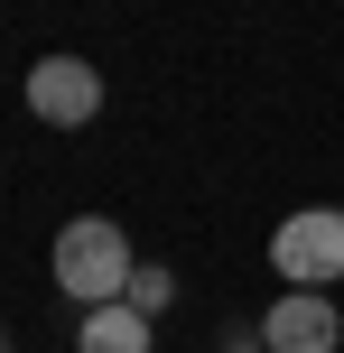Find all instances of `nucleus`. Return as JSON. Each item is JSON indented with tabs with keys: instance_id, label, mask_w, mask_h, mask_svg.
<instances>
[{
	"instance_id": "5",
	"label": "nucleus",
	"mask_w": 344,
	"mask_h": 353,
	"mask_svg": "<svg viewBox=\"0 0 344 353\" xmlns=\"http://www.w3.org/2000/svg\"><path fill=\"white\" fill-rule=\"evenodd\" d=\"M74 353H149V316L130 298H112V307H84V344Z\"/></svg>"
},
{
	"instance_id": "1",
	"label": "nucleus",
	"mask_w": 344,
	"mask_h": 353,
	"mask_svg": "<svg viewBox=\"0 0 344 353\" xmlns=\"http://www.w3.org/2000/svg\"><path fill=\"white\" fill-rule=\"evenodd\" d=\"M56 288H65L74 307H112V298H130V242H121V223L84 214V223L56 232Z\"/></svg>"
},
{
	"instance_id": "8",
	"label": "nucleus",
	"mask_w": 344,
	"mask_h": 353,
	"mask_svg": "<svg viewBox=\"0 0 344 353\" xmlns=\"http://www.w3.org/2000/svg\"><path fill=\"white\" fill-rule=\"evenodd\" d=\"M0 353H10V335H0Z\"/></svg>"
},
{
	"instance_id": "2",
	"label": "nucleus",
	"mask_w": 344,
	"mask_h": 353,
	"mask_svg": "<svg viewBox=\"0 0 344 353\" xmlns=\"http://www.w3.org/2000/svg\"><path fill=\"white\" fill-rule=\"evenodd\" d=\"M270 270H279L289 288H326V279H344V205L289 214V223L270 232Z\"/></svg>"
},
{
	"instance_id": "4",
	"label": "nucleus",
	"mask_w": 344,
	"mask_h": 353,
	"mask_svg": "<svg viewBox=\"0 0 344 353\" xmlns=\"http://www.w3.org/2000/svg\"><path fill=\"white\" fill-rule=\"evenodd\" d=\"M261 344H270V353H335L344 344V316H335L326 288H289V298L261 316Z\"/></svg>"
},
{
	"instance_id": "3",
	"label": "nucleus",
	"mask_w": 344,
	"mask_h": 353,
	"mask_svg": "<svg viewBox=\"0 0 344 353\" xmlns=\"http://www.w3.org/2000/svg\"><path fill=\"white\" fill-rule=\"evenodd\" d=\"M28 112L47 130H84L93 112H103V74H93L84 56H37L28 65Z\"/></svg>"
},
{
	"instance_id": "6",
	"label": "nucleus",
	"mask_w": 344,
	"mask_h": 353,
	"mask_svg": "<svg viewBox=\"0 0 344 353\" xmlns=\"http://www.w3.org/2000/svg\"><path fill=\"white\" fill-rule=\"evenodd\" d=\"M168 298H177V279H168V270H130V307H140V316H159Z\"/></svg>"
},
{
	"instance_id": "7",
	"label": "nucleus",
	"mask_w": 344,
	"mask_h": 353,
	"mask_svg": "<svg viewBox=\"0 0 344 353\" xmlns=\"http://www.w3.org/2000/svg\"><path fill=\"white\" fill-rule=\"evenodd\" d=\"M233 353H270V344H233Z\"/></svg>"
}]
</instances>
